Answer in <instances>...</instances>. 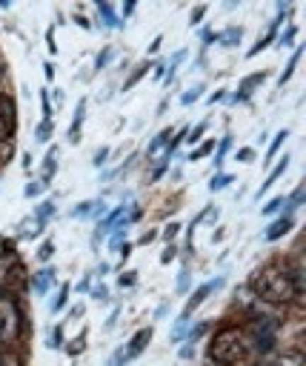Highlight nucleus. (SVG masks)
Instances as JSON below:
<instances>
[{"label":"nucleus","mask_w":306,"mask_h":366,"mask_svg":"<svg viewBox=\"0 0 306 366\" xmlns=\"http://www.w3.org/2000/svg\"><path fill=\"white\" fill-rule=\"evenodd\" d=\"M252 289L258 298H264L269 304H289L300 295L295 286V272L280 261L264 263L252 278Z\"/></svg>","instance_id":"obj_1"},{"label":"nucleus","mask_w":306,"mask_h":366,"mask_svg":"<svg viewBox=\"0 0 306 366\" xmlns=\"http://www.w3.org/2000/svg\"><path fill=\"white\" fill-rule=\"evenodd\" d=\"M246 352H249V338L238 326H223L209 341V358L215 363H223V366H232V363L244 360Z\"/></svg>","instance_id":"obj_2"},{"label":"nucleus","mask_w":306,"mask_h":366,"mask_svg":"<svg viewBox=\"0 0 306 366\" xmlns=\"http://www.w3.org/2000/svg\"><path fill=\"white\" fill-rule=\"evenodd\" d=\"M220 286H223V278H215V280H206L203 286H198V289L192 292V298L186 301V307H183L181 318H186V321H189V315H192V312H195V309H198V307H200V304H203V301L212 295L215 289H220Z\"/></svg>","instance_id":"obj_3"},{"label":"nucleus","mask_w":306,"mask_h":366,"mask_svg":"<svg viewBox=\"0 0 306 366\" xmlns=\"http://www.w3.org/2000/svg\"><path fill=\"white\" fill-rule=\"evenodd\" d=\"M252 335H255L258 352H269L272 343H275V324H272V318H258L252 324Z\"/></svg>","instance_id":"obj_4"},{"label":"nucleus","mask_w":306,"mask_h":366,"mask_svg":"<svg viewBox=\"0 0 306 366\" xmlns=\"http://www.w3.org/2000/svg\"><path fill=\"white\" fill-rule=\"evenodd\" d=\"M295 227V217H292V212L289 209H283V215L278 217V221H272L269 227H266V241H280L283 235H289V229Z\"/></svg>","instance_id":"obj_5"},{"label":"nucleus","mask_w":306,"mask_h":366,"mask_svg":"<svg viewBox=\"0 0 306 366\" xmlns=\"http://www.w3.org/2000/svg\"><path fill=\"white\" fill-rule=\"evenodd\" d=\"M264 81H266L264 72H255V75L244 78V81H241V86H238V92L232 95V103H244V101H249V98H252V89H255V86H261Z\"/></svg>","instance_id":"obj_6"},{"label":"nucleus","mask_w":306,"mask_h":366,"mask_svg":"<svg viewBox=\"0 0 306 366\" xmlns=\"http://www.w3.org/2000/svg\"><path fill=\"white\" fill-rule=\"evenodd\" d=\"M86 106H89V101L86 98H81L78 101V109H74V118H72V123H69V143H78L81 140V129H84V118H86Z\"/></svg>","instance_id":"obj_7"},{"label":"nucleus","mask_w":306,"mask_h":366,"mask_svg":"<svg viewBox=\"0 0 306 366\" xmlns=\"http://www.w3.org/2000/svg\"><path fill=\"white\" fill-rule=\"evenodd\" d=\"M241 38H244V29H241V26H226L215 40H217L223 49H235V46H241Z\"/></svg>","instance_id":"obj_8"},{"label":"nucleus","mask_w":306,"mask_h":366,"mask_svg":"<svg viewBox=\"0 0 306 366\" xmlns=\"http://www.w3.org/2000/svg\"><path fill=\"white\" fill-rule=\"evenodd\" d=\"M55 275H57V272H55L52 266L40 269V272H38V275L32 278V289L38 292V295H46V292H49V286L55 283Z\"/></svg>","instance_id":"obj_9"},{"label":"nucleus","mask_w":306,"mask_h":366,"mask_svg":"<svg viewBox=\"0 0 306 366\" xmlns=\"http://www.w3.org/2000/svg\"><path fill=\"white\" fill-rule=\"evenodd\" d=\"M55 172H57V146H52V149L46 152V158H43V175H40V183H43V186H49V181L55 178Z\"/></svg>","instance_id":"obj_10"},{"label":"nucleus","mask_w":306,"mask_h":366,"mask_svg":"<svg viewBox=\"0 0 306 366\" xmlns=\"http://www.w3.org/2000/svg\"><path fill=\"white\" fill-rule=\"evenodd\" d=\"M286 169H289V155H283V158L278 161V166L269 172V178L261 183V189H258V198H261V195H266V189H269V186H272L278 178H283V175H286Z\"/></svg>","instance_id":"obj_11"},{"label":"nucleus","mask_w":306,"mask_h":366,"mask_svg":"<svg viewBox=\"0 0 306 366\" xmlns=\"http://www.w3.org/2000/svg\"><path fill=\"white\" fill-rule=\"evenodd\" d=\"M183 60H186V52L181 49V52H175V55H172V60H166V63H164V86H169V84L175 81V72H178V66H181Z\"/></svg>","instance_id":"obj_12"},{"label":"nucleus","mask_w":306,"mask_h":366,"mask_svg":"<svg viewBox=\"0 0 306 366\" xmlns=\"http://www.w3.org/2000/svg\"><path fill=\"white\" fill-rule=\"evenodd\" d=\"M98 18H101L103 26H112V29H123V26H126V23L115 15V9H112L109 4H98Z\"/></svg>","instance_id":"obj_13"},{"label":"nucleus","mask_w":306,"mask_h":366,"mask_svg":"<svg viewBox=\"0 0 306 366\" xmlns=\"http://www.w3.org/2000/svg\"><path fill=\"white\" fill-rule=\"evenodd\" d=\"M175 135V129L169 126V129H161L158 135H155V140H152L149 146H146V155L152 158V155H158V149H164V146H169V137Z\"/></svg>","instance_id":"obj_14"},{"label":"nucleus","mask_w":306,"mask_h":366,"mask_svg":"<svg viewBox=\"0 0 306 366\" xmlns=\"http://www.w3.org/2000/svg\"><path fill=\"white\" fill-rule=\"evenodd\" d=\"M55 215V200H40L38 203V209H35V221H38V227L43 229L46 224H49V217Z\"/></svg>","instance_id":"obj_15"},{"label":"nucleus","mask_w":306,"mask_h":366,"mask_svg":"<svg viewBox=\"0 0 306 366\" xmlns=\"http://www.w3.org/2000/svg\"><path fill=\"white\" fill-rule=\"evenodd\" d=\"M300 55H303V46H298V49H295V55L289 57V63H286V69H283V75L278 78V86H283V84H289V78L295 75V66H298V60H300Z\"/></svg>","instance_id":"obj_16"},{"label":"nucleus","mask_w":306,"mask_h":366,"mask_svg":"<svg viewBox=\"0 0 306 366\" xmlns=\"http://www.w3.org/2000/svg\"><path fill=\"white\" fill-rule=\"evenodd\" d=\"M149 69H152V66H149V60H140V63L135 66V72H132V75L126 78V84H123V92H129V89H132V86H135V84H137V81L146 75Z\"/></svg>","instance_id":"obj_17"},{"label":"nucleus","mask_w":306,"mask_h":366,"mask_svg":"<svg viewBox=\"0 0 306 366\" xmlns=\"http://www.w3.org/2000/svg\"><path fill=\"white\" fill-rule=\"evenodd\" d=\"M232 149V135H226V137H220V146H217V152H215V172H220V166H223V158H226V152Z\"/></svg>","instance_id":"obj_18"},{"label":"nucleus","mask_w":306,"mask_h":366,"mask_svg":"<svg viewBox=\"0 0 306 366\" xmlns=\"http://www.w3.org/2000/svg\"><path fill=\"white\" fill-rule=\"evenodd\" d=\"M69 292H72V286H69V283H60L57 298L52 301V315H55V312H60V309H66V304H69Z\"/></svg>","instance_id":"obj_19"},{"label":"nucleus","mask_w":306,"mask_h":366,"mask_svg":"<svg viewBox=\"0 0 306 366\" xmlns=\"http://www.w3.org/2000/svg\"><path fill=\"white\" fill-rule=\"evenodd\" d=\"M226 183H232V175H226V172H215V178L209 181V192H220V189H226Z\"/></svg>","instance_id":"obj_20"},{"label":"nucleus","mask_w":306,"mask_h":366,"mask_svg":"<svg viewBox=\"0 0 306 366\" xmlns=\"http://www.w3.org/2000/svg\"><path fill=\"white\" fill-rule=\"evenodd\" d=\"M286 137H289V129H280V132L275 135V140H272V146H269V152H266V158H269V161L278 155V149H280V146L286 143Z\"/></svg>","instance_id":"obj_21"},{"label":"nucleus","mask_w":306,"mask_h":366,"mask_svg":"<svg viewBox=\"0 0 306 366\" xmlns=\"http://www.w3.org/2000/svg\"><path fill=\"white\" fill-rule=\"evenodd\" d=\"M203 89H206V84H198V86H192V89H189V92L181 98V103H183V106H192V103H198V101H200V95H203Z\"/></svg>","instance_id":"obj_22"},{"label":"nucleus","mask_w":306,"mask_h":366,"mask_svg":"<svg viewBox=\"0 0 306 366\" xmlns=\"http://www.w3.org/2000/svg\"><path fill=\"white\" fill-rule=\"evenodd\" d=\"M209 152H215V140H206V143H200L198 149L189 155V161H200V158H206Z\"/></svg>","instance_id":"obj_23"},{"label":"nucleus","mask_w":306,"mask_h":366,"mask_svg":"<svg viewBox=\"0 0 306 366\" xmlns=\"http://www.w3.org/2000/svg\"><path fill=\"white\" fill-rule=\"evenodd\" d=\"M280 209H286V198L280 195V198H272L266 206H264V215H278Z\"/></svg>","instance_id":"obj_24"},{"label":"nucleus","mask_w":306,"mask_h":366,"mask_svg":"<svg viewBox=\"0 0 306 366\" xmlns=\"http://www.w3.org/2000/svg\"><path fill=\"white\" fill-rule=\"evenodd\" d=\"M52 255H55V241H43V244H40V249H38V261L49 263V261H52Z\"/></svg>","instance_id":"obj_25"},{"label":"nucleus","mask_w":306,"mask_h":366,"mask_svg":"<svg viewBox=\"0 0 306 366\" xmlns=\"http://www.w3.org/2000/svg\"><path fill=\"white\" fill-rule=\"evenodd\" d=\"M60 346H63V324H57L49 332V349H60Z\"/></svg>","instance_id":"obj_26"},{"label":"nucleus","mask_w":306,"mask_h":366,"mask_svg":"<svg viewBox=\"0 0 306 366\" xmlns=\"http://www.w3.org/2000/svg\"><path fill=\"white\" fill-rule=\"evenodd\" d=\"M69 343H72V346H66V352H69V355H81V352H84V346H86V329L81 332V338H74V341H69Z\"/></svg>","instance_id":"obj_27"},{"label":"nucleus","mask_w":306,"mask_h":366,"mask_svg":"<svg viewBox=\"0 0 306 366\" xmlns=\"http://www.w3.org/2000/svg\"><path fill=\"white\" fill-rule=\"evenodd\" d=\"M92 209H95V200H84V203H78V206L72 209V215H74V217H89Z\"/></svg>","instance_id":"obj_28"},{"label":"nucleus","mask_w":306,"mask_h":366,"mask_svg":"<svg viewBox=\"0 0 306 366\" xmlns=\"http://www.w3.org/2000/svg\"><path fill=\"white\" fill-rule=\"evenodd\" d=\"M295 38H298V29H295V26H289V29H286V32L278 38V49H286V46H292V43H295Z\"/></svg>","instance_id":"obj_29"},{"label":"nucleus","mask_w":306,"mask_h":366,"mask_svg":"<svg viewBox=\"0 0 306 366\" xmlns=\"http://www.w3.org/2000/svg\"><path fill=\"white\" fill-rule=\"evenodd\" d=\"M109 57H112V46H103V49H101V55L95 57V72H101V69H106V63H109Z\"/></svg>","instance_id":"obj_30"},{"label":"nucleus","mask_w":306,"mask_h":366,"mask_svg":"<svg viewBox=\"0 0 306 366\" xmlns=\"http://www.w3.org/2000/svg\"><path fill=\"white\" fill-rule=\"evenodd\" d=\"M40 106H43V120L52 123V115H55V112H52V101H49V92H46V89L40 92Z\"/></svg>","instance_id":"obj_31"},{"label":"nucleus","mask_w":306,"mask_h":366,"mask_svg":"<svg viewBox=\"0 0 306 366\" xmlns=\"http://www.w3.org/2000/svg\"><path fill=\"white\" fill-rule=\"evenodd\" d=\"M209 329V324H198L195 329H189V335H186V343H198L200 338H203V332Z\"/></svg>","instance_id":"obj_32"},{"label":"nucleus","mask_w":306,"mask_h":366,"mask_svg":"<svg viewBox=\"0 0 306 366\" xmlns=\"http://www.w3.org/2000/svg\"><path fill=\"white\" fill-rule=\"evenodd\" d=\"M235 161H241V164H252V161H255V149H252V146H244V149H238V152H235Z\"/></svg>","instance_id":"obj_33"},{"label":"nucleus","mask_w":306,"mask_h":366,"mask_svg":"<svg viewBox=\"0 0 306 366\" xmlns=\"http://www.w3.org/2000/svg\"><path fill=\"white\" fill-rule=\"evenodd\" d=\"M35 137H38L40 143H46V140L52 137V123H46V120H43V123H40V126L35 129Z\"/></svg>","instance_id":"obj_34"},{"label":"nucleus","mask_w":306,"mask_h":366,"mask_svg":"<svg viewBox=\"0 0 306 366\" xmlns=\"http://www.w3.org/2000/svg\"><path fill=\"white\" fill-rule=\"evenodd\" d=\"M206 129H209V123H206V120H203V123H198L195 129H189V132H186V135H189L186 140H189V143H198V140H200V135H203Z\"/></svg>","instance_id":"obj_35"},{"label":"nucleus","mask_w":306,"mask_h":366,"mask_svg":"<svg viewBox=\"0 0 306 366\" xmlns=\"http://www.w3.org/2000/svg\"><path fill=\"white\" fill-rule=\"evenodd\" d=\"M106 161H109V146H101V149L95 152V161L92 164L101 169V166H106Z\"/></svg>","instance_id":"obj_36"},{"label":"nucleus","mask_w":306,"mask_h":366,"mask_svg":"<svg viewBox=\"0 0 306 366\" xmlns=\"http://www.w3.org/2000/svg\"><path fill=\"white\" fill-rule=\"evenodd\" d=\"M92 298H95V301H101V304H103V301H109V286L98 283V286L92 289Z\"/></svg>","instance_id":"obj_37"},{"label":"nucleus","mask_w":306,"mask_h":366,"mask_svg":"<svg viewBox=\"0 0 306 366\" xmlns=\"http://www.w3.org/2000/svg\"><path fill=\"white\" fill-rule=\"evenodd\" d=\"M206 12H209V6H198V9H192V15H189V23H192V26H198V23L206 18Z\"/></svg>","instance_id":"obj_38"},{"label":"nucleus","mask_w":306,"mask_h":366,"mask_svg":"<svg viewBox=\"0 0 306 366\" xmlns=\"http://www.w3.org/2000/svg\"><path fill=\"white\" fill-rule=\"evenodd\" d=\"M43 189H46V186H43L40 181H32V183H29V186L23 189V195H26V198H38V195H40Z\"/></svg>","instance_id":"obj_39"},{"label":"nucleus","mask_w":306,"mask_h":366,"mask_svg":"<svg viewBox=\"0 0 306 366\" xmlns=\"http://www.w3.org/2000/svg\"><path fill=\"white\" fill-rule=\"evenodd\" d=\"M178 232H181V224H175V221H172V224L164 229V241H166V244H172V241L178 238Z\"/></svg>","instance_id":"obj_40"},{"label":"nucleus","mask_w":306,"mask_h":366,"mask_svg":"<svg viewBox=\"0 0 306 366\" xmlns=\"http://www.w3.org/2000/svg\"><path fill=\"white\" fill-rule=\"evenodd\" d=\"M175 255H178V246H175V244H166V249H164V255H161V263H172Z\"/></svg>","instance_id":"obj_41"},{"label":"nucleus","mask_w":306,"mask_h":366,"mask_svg":"<svg viewBox=\"0 0 306 366\" xmlns=\"http://www.w3.org/2000/svg\"><path fill=\"white\" fill-rule=\"evenodd\" d=\"M118 283H120V286H135V283H137V272H123Z\"/></svg>","instance_id":"obj_42"},{"label":"nucleus","mask_w":306,"mask_h":366,"mask_svg":"<svg viewBox=\"0 0 306 366\" xmlns=\"http://www.w3.org/2000/svg\"><path fill=\"white\" fill-rule=\"evenodd\" d=\"M9 132H12V126L4 120V115H0V140H9Z\"/></svg>","instance_id":"obj_43"},{"label":"nucleus","mask_w":306,"mask_h":366,"mask_svg":"<svg viewBox=\"0 0 306 366\" xmlns=\"http://www.w3.org/2000/svg\"><path fill=\"white\" fill-rule=\"evenodd\" d=\"M46 49L55 55L57 52V46H55V29H46Z\"/></svg>","instance_id":"obj_44"},{"label":"nucleus","mask_w":306,"mask_h":366,"mask_svg":"<svg viewBox=\"0 0 306 366\" xmlns=\"http://www.w3.org/2000/svg\"><path fill=\"white\" fill-rule=\"evenodd\" d=\"M118 255H120V261H129V255H132V244H126V241H123V244L118 246Z\"/></svg>","instance_id":"obj_45"},{"label":"nucleus","mask_w":306,"mask_h":366,"mask_svg":"<svg viewBox=\"0 0 306 366\" xmlns=\"http://www.w3.org/2000/svg\"><path fill=\"white\" fill-rule=\"evenodd\" d=\"M74 23H78L81 29H86V32H92V23H89V21L84 18V15H74Z\"/></svg>","instance_id":"obj_46"},{"label":"nucleus","mask_w":306,"mask_h":366,"mask_svg":"<svg viewBox=\"0 0 306 366\" xmlns=\"http://www.w3.org/2000/svg\"><path fill=\"white\" fill-rule=\"evenodd\" d=\"M192 355H195V343H186V346L181 349V358H183V360H189Z\"/></svg>","instance_id":"obj_47"},{"label":"nucleus","mask_w":306,"mask_h":366,"mask_svg":"<svg viewBox=\"0 0 306 366\" xmlns=\"http://www.w3.org/2000/svg\"><path fill=\"white\" fill-rule=\"evenodd\" d=\"M155 238H158V232H143V235H140V246L152 244V241H155Z\"/></svg>","instance_id":"obj_48"},{"label":"nucleus","mask_w":306,"mask_h":366,"mask_svg":"<svg viewBox=\"0 0 306 366\" xmlns=\"http://www.w3.org/2000/svg\"><path fill=\"white\" fill-rule=\"evenodd\" d=\"M161 46H164V35H158L155 40H152V46H149V52H152V55H155V52H158Z\"/></svg>","instance_id":"obj_49"},{"label":"nucleus","mask_w":306,"mask_h":366,"mask_svg":"<svg viewBox=\"0 0 306 366\" xmlns=\"http://www.w3.org/2000/svg\"><path fill=\"white\" fill-rule=\"evenodd\" d=\"M43 75H46V81H52V78H55V69H52V63H49V60L43 63Z\"/></svg>","instance_id":"obj_50"},{"label":"nucleus","mask_w":306,"mask_h":366,"mask_svg":"<svg viewBox=\"0 0 306 366\" xmlns=\"http://www.w3.org/2000/svg\"><path fill=\"white\" fill-rule=\"evenodd\" d=\"M186 278H189V272L183 269V272H181V280H178V292H186Z\"/></svg>","instance_id":"obj_51"},{"label":"nucleus","mask_w":306,"mask_h":366,"mask_svg":"<svg viewBox=\"0 0 306 366\" xmlns=\"http://www.w3.org/2000/svg\"><path fill=\"white\" fill-rule=\"evenodd\" d=\"M223 92H226V89H217V92H215V95H209V103H212V106H215V103H217V101H223Z\"/></svg>","instance_id":"obj_52"},{"label":"nucleus","mask_w":306,"mask_h":366,"mask_svg":"<svg viewBox=\"0 0 306 366\" xmlns=\"http://www.w3.org/2000/svg\"><path fill=\"white\" fill-rule=\"evenodd\" d=\"M109 269H112V266H109V263H103V261H101V263H98V275H101V278H103V275H109Z\"/></svg>","instance_id":"obj_53"},{"label":"nucleus","mask_w":306,"mask_h":366,"mask_svg":"<svg viewBox=\"0 0 306 366\" xmlns=\"http://www.w3.org/2000/svg\"><path fill=\"white\" fill-rule=\"evenodd\" d=\"M132 12H135V4H126V6H123V18H120V21H126Z\"/></svg>","instance_id":"obj_54"},{"label":"nucleus","mask_w":306,"mask_h":366,"mask_svg":"<svg viewBox=\"0 0 306 366\" xmlns=\"http://www.w3.org/2000/svg\"><path fill=\"white\" fill-rule=\"evenodd\" d=\"M69 315H72V318H81V315H84V307H81V304H78V307H74V309H72V312H69Z\"/></svg>","instance_id":"obj_55"},{"label":"nucleus","mask_w":306,"mask_h":366,"mask_svg":"<svg viewBox=\"0 0 306 366\" xmlns=\"http://www.w3.org/2000/svg\"><path fill=\"white\" fill-rule=\"evenodd\" d=\"M115 321H118V309L109 315V321H106V329H112V326H115Z\"/></svg>","instance_id":"obj_56"},{"label":"nucleus","mask_w":306,"mask_h":366,"mask_svg":"<svg viewBox=\"0 0 306 366\" xmlns=\"http://www.w3.org/2000/svg\"><path fill=\"white\" fill-rule=\"evenodd\" d=\"M155 78H158V81H164V63H158V66H155Z\"/></svg>","instance_id":"obj_57"},{"label":"nucleus","mask_w":306,"mask_h":366,"mask_svg":"<svg viewBox=\"0 0 306 366\" xmlns=\"http://www.w3.org/2000/svg\"><path fill=\"white\" fill-rule=\"evenodd\" d=\"M264 366H272V363H264Z\"/></svg>","instance_id":"obj_58"}]
</instances>
